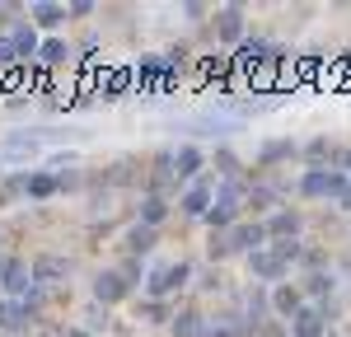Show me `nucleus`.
Listing matches in <instances>:
<instances>
[{
    "mask_svg": "<svg viewBox=\"0 0 351 337\" xmlns=\"http://www.w3.org/2000/svg\"><path fill=\"white\" fill-rule=\"evenodd\" d=\"M300 188H304L309 197H342V192H347V178L332 173V168H309Z\"/></svg>",
    "mask_w": 351,
    "mask_h": 337,
    "instance_id": "f257e3e1",
    "label": "nucleus"
},
{
    "mask_svg": "<svg viewBox=\"0 0 351 337\" xmlns=\"http://www.w3.org/2000/svg\"><path fill=\"white\" fill-rule=\"evenodd\" d=\"M183 281H188V262H164V267L150 272L145 286H150V295H169V290H178Z\"/></svg>",
    "mask_w": 351,
    "mask_h": 337,
    "instance_id": "f03ea898",
    "label": "nucleus"
},
{
    "mask_svg": "<svg viewBox=\"0 0 351 337\" xmlns=\"http://www.w3.org/2000/svg\"><path fill=\"white\" fill-rule=\"evenodd\" d=\"M183 127H188V132H197V136H225V132H234V127H239V117H216V112H202V117H188Z\"/></svg>",
    "mask_w": 351,
    "mask_h": 337,
    "instance_id": "7ed1b4c3",
    "label": "nucleus"
},
{
    "mask_svg": "<svg viewBox=\"0 0 351 337\" xmlns=\"http://www.w3.org/2000/svg\"><path fill=\"white\" fill-rule=\"evenodd\" d=\"M267 239V229L263 225H239L230 239H225V249H239V253H258V244Z\"/></svg>",
    "mask_w": 351,
    "mask_h": 337,
    "instance_id": "20e7f679",
    "label": "nucleus"
},
{
    "mask_svg": "<svg viewBox=\"0 0 351 337\" xmlns=\"http://www.w3.org/2000/svg\"><path fill=\"white\" fill-rule=\"evenodd\" d=\"M216 33H220V42H239V33H243L239 5H225V10L216 14Z\"/></svg>",
    "mask_w": 351,
    "mask_h": 337,
    "instance_id": "39448f33",
    "label": "nucleus"
},
{
    "mask_svg": "<svg viewBox=\"0 0 351 337\" xmlns=\"http://www.w3.org/2000/svg\"><path fill=\"white\" fill-rule=\"evenodd\" d=\"M248 267H253L258 277H267V281L286 272V262L276 258V249H258V253H248Z\"/></svg>",
    "mask_w": 351,
    "mask_h": 337,
    "instance_id": "423d86ee",
    "label": "nucleus"
},
{
    "mask_svg": "<svg viewBox=\"0 0 351 337\" xmlns=\"http://www.w3.org/2000/svg\"><path fill=\"white\" fill-rule=\"evenodd\" d=\"M234 211H239V188H225L220 201L206 211V221H211V225H230V221H234Z\"/></svg>",
    "mask_w": 351,
    "mask_h": 337,
    "instance_id": "0eeeda50",
    "label": "nucleus"
},
{
    "mask_svg": "<svg viewBox=\"0 0 351 337\" xmlns=\"http://www.w3.org/2000/svg\"><path fill=\"white\" fill-rule=\"evenodd\" d=\"M122 295H127V281L117 277V272H104V277L94 281V300L112 305V300H122Z\"/></svg>",
    "mask_w": 351,
    "mask_h": 337,
    "instance_id": "6e6552de",
    "label": "nucleus"
},
{
    "mask_svg": "<svg viewBox=\"0 0 351 337\" xmlns=\"http://www.w3.org/2000/svg\"><path fill=\"white\" fill-rule=\"evenodd\" d=\"M206 201H211V188L197 183V188H188V197H183V211H188V216H206V211H211Z\"/></svg>",
    "mask_w": 351,
    "mask_h": 337,
    "instance_id": "1a4fd4ad",
    "label": "nucleus"
},
{
    "mask_svg": "<svg viewBox=\"0 0 351 337\" xmlns=\"http://www.w3.org/2000/svg\"><path fill=\"white\" fill-rule=\"evenodd\" d=\"M127 84H132V75H127V71H104V75H99V94H104V99H117Z\"/></svg>",
    "mask_w": 351,
    "mask_h": 337,
    "instance_id": "9d476101",
    "label": "nucleus"
},
{
    "mask_svg": "<svg viewBox=\"0 0 351 337\" xmlns=\"http://www.w3.org/2000/svg\"><path fill=\"white\" fill-rule=\"evenodd\" d=\"M33 150H38V140L14 136V140H5V145H0V160H33Z\"/></svg>",
    "mask_w": 351,
    "mask_h": 337,
    "instance_id": "9b49d317",
    "label": "nucleus"
},
{
    "mask_svg": "<svg viewBox=\"0 0 351 337\" xmlns=\"http://www.w3.org/2000/svg\"><path fill=\"white\" fill-rule=\"evenodd\" d=\"M319 333H324L319 309H300V314H295V337H319Z\"/></svg>",
    "mask_w": 351,
    "mask_h": 337,
    "instance_id": "f8f14e48",
    "label": "nucleus"
},
{
    "mask_svg": "<svg viewBox=\"0 0 351 337\" xmlns=\"http://www.w3.org/2000/svg\"><path fill=\"white\" fill-rule=\"evenodd\" d=\"M127 249L132 253H150L155 249V229H150V225H136L132 234H127Z\"/></svg>",
    "mask_w": 351,
    "mask_h": 337,
    "instance_id": "ddd939ff",
    "label": "nucleus"
},
{
    "mask_svg": "<svg viewBox=\"0 0 351 337\" xmlns=\"http://www.w3.org/2000/svg\"><path fill=\"white\" fill-rule=\"evenodd\" d=\"M173 168H178V173H183V178H192V173H197V168H202V155H197V150H192V145H183V150H178V155H173Z\"/></svg>",
    "mask_w": 351,
    "mask_h": 337,
    "instance_id": "4468645a",
    "label": "nucleus"
},
{
    "mask_svg": "<svg viewBox=\"0 0 351 337\" xmlns=\"http://www.w3.org/2000/svg\"><path fill=\"white\" fill-rule=\"evenodd\" d=\"M24 319H28L24 305H10V300L0 305V328H10V333H14V328H24Z\"/></svg>",
    "mask_w": 351,
    "mask_h": 337,
    "instance_id": "2eb2a0df",
    "label": "nucleus"
},
{
    "mask_svg": "<svg viewBox=\"0 0 351 337\" xmlns=\"http://www.w3.org/2000/svg\"><path fill=\"white\" fill-rule=\"evenodd\" d=\"M61 272H66L61 258H38V262H33V281H52V277H61Z\"/></svg>",
    "mask_w": 351,
    "mask_h": 337,
    "instance_id": "dca6fc26",
    "label": "nucleus"
},
{
    "mask_svg": "<svg viewBox=\"0 0 351 337\" xmlns=\"http://www.w3.org/2000/svg\"><path fill=\"white\" fill-rule=\"evenodd\" d=\"M33 19H38L43 28H56L61 19H66V10H61V5H33Z\"/></svg>",
    "mask_w": 351,
    "mask_h": 337,
    "instance_id": "f3484780",
    "label": "nucleus"
},
{
    "mask_svg": "<svg viewBox=\"0 0 351 337\" xmlns=\"http://www.w3.org/2000/svg\"><path fill=\"white\" fill-rule=\"evenodd\" d=\"M28 281H33V272H24V262H5V286L10 290H24Z\"/></svg>",
    "mask_w": 351,
    "mask_h": 337,
    "instance_id": "a211bd4d",
    "label": "nucleus"
},
{
    "mask_svg": "<svg viewBox=\"0 0 351 337\" xmlns=\"http://www.w3.org/2000/svg\"><path fill=\"white\" fill-rule=\"evenodd\" d=\"M173 333H178V337H202V333H206V328H202V314H178Z\"/></svg>",
    "mask_w": 351,
    "mask_h": 337,
    "instance_id": "6ab92c4d",
    "label": "nucleus"
},
{
    "mask_svg": "<svg viewBox=\"0 0 351 337\" xmlns=\"http://www.w3.org/2000/svg\"><path fill=\"white\" fill-rule=\"evenodd\" d=\"M24 188H28L33 197H52V192H56V183L47 178V173H28V178H24Z\"/></svg>",
    "mask_w": 351,
    "mask_h": 337,
    "instance_id": "aec40b11",
    "label": "nucleus"
},
{
    "mask_svg": "<svg viewBox=\"0 0 351 337\" xmlns=\"http://www.w3.org/2000/svg\"><path fill=\"white\" fill-rule=\"evenodd\" d=\"M271 300H276V309H281V314H300V290H291V286H281Z\"/></svg>",
    "mask_w": 351,
    "mask_h": 337,
    "instance_id": "412c9836",
    "label": "nucleus"
},
{
    "mask_svg": "<svg viewBox=\"0 0 351 337\" xmlns=\"http://www.w3.org/2000/svg\"><path fill=\"white\" fill-rule=\"evenodd\" d=\"M141 221L150 225V229L164 221V201H160V197H145V206H141Z\"/></svg>",
    "mask_w": 351,
    "mask_h": 337,
    "instance_id": "4be33fe9",
    "label": "nucleus"
},
{
    "mask_svg": "<svg viewBox=\"0 0 351 337\" xmlns=\"http://www.w3.org/2000/svg\"><path fill=\"white\" fill-rule=\"evenodd\" d=\"M14 47H19V56H33V52H38V38H33V28H24V24L14 28Z\"/></svg>",
    "mask_w": 351,
    "mask_h": 337,
    "instance_id": "5701e85b",
    "label": "nucleus"
},
{
    "mask_svg": "<svg viewBox=\"0 0 351 337\" xmlns=\"http://www.w3.org/2000/svg\"><path fill=\"white\" fill-rule=\"evenodd\" d=\"M66 42H61V38H52V42H43V56H38V61H47V66H56V61H66Z\"/></svg>",
    "mask_w": 351,
    "mask_h": 337,
    "instance_id": "b1692460",
    "label": "nucleus"
},
{
    "mask_svg": "<svg viewBox=\"0 0 351 337\" xmlns=\"http://www.w3.org/2000/svg\"><path fill=\"white\" fill-rule=\"evenodd\" d=\"M14 56H19L14 38H0V71H5V66H14Z\"/></svg>",
    "mask_w": 351,
    "mask_h": 337,
    "instance_id": "393cba45",
    "label": "nucleus"
},
{
    "mask_svg": "<svg viewBox=\"0 0 351 337\" xmlns=\"http://www.w3.org/2000/svg\"><path fill=\"white\" fill-rule=\"evenodd\" d=\"M271 229H276V234H295V229H300V216H276V221H271Z\"/></svg>",
    "mask_w": 351,
    "mask_h": 337,
    "instance_id": "a878e982",
    "label": "nucleus"
},
{
    "mask_svg": "<svg viewBox=\"0 0 351 337\" xmlns=\"http://www.w3.org/2000/svg\"><path fill=\"white\" fill-rule=\"evenodd\" d=\"M281 155H291V145H267L263 150V160H281Z\"/></svg>",
    "mask_w": 351,
    "mask_h": 337,
    "instance_id": "bb28decb",
    "label": "nucleus"
},
{
    "mask_svg": "<svg viewBox=\"0 0 351 337\" xmlns=\"http://www.w3.org/2000/svg\"><path fill=\"white\" fill-rule=\"evenodd\" d=\"M328 286H332V281H328V277H309V290H314V295H324Z\"/></svg>",
    "mask_w": 351,
    "mask_h": 337,
    "instance_id": "cd10ccee",
    "label": "nucleus"
},
{
    "mask_svg": "<svg viewBox=\"0 0 351 337\" xmlns=\"http://www.w3.org/2000/svg\"><path fill=\"white\" fill-rule=\"evenodd\" d=\"M337 164H342V168L351 173V150H347V155H337Z\"/></svg>",
    "mask_w": 351,
    "mask_h": 337,
    "instance_id": "c85d7f7f",
    "label": "nucleus"
},
{
    "mask_svg": "<svg viewBox=\"0 0 351 337\" xmlns=\"http://www.w3.org/2000/svg\"><path fill=\"white\" fill-rule=\"evenodd\" d=\"M202 337H230V333H225V328H206Z\"/></svg>",
    "mask_w": 351,
    "mask_h": 337,
    "instance_id": "c756f323",
    "label": "nucleus"
}]
</instances>
